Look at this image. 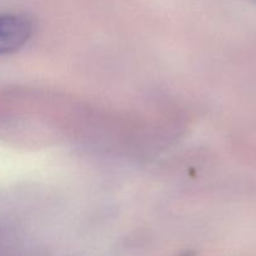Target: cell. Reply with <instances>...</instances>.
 <instances>
[{
	"instance_id": "cell-1",
	"label": "cell",
	"mask_w": 256,
	"mask_h": 256,
	"mask_svg": "<svg viewBox=\"0 0 256 256\" xmlns=\"http://www.w3.org/2000/svg\"><path fill=\"white\" fill-rule=\"evenodd\" d=\"M32 32V24L25 18L0 14V55L20 49L30 39Z\"/></svg>"
}]
</instances>
